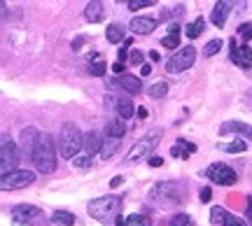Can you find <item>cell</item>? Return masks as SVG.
<instances>
[{"label":"cell","mask_w":252,"mask_h":226,"mask_svg":"<svg viewBox=\"0 0 252 226\" xmlns=\"http://www.w3.org/2000/svg\"><path fill=\"white\" fill-rule=\"evenodd\" d=\"M185 184L182 182H159V184H154L152 191H150V200H152L154 205H159V208H175L178 203L185 200Z\"/></svg>","instance_id":"obj_1"},{"label":"cell","mask_w":252,"mask_h":226,"mask_svg":"<svg viewBox=\"0 0 252 226\" xmlns=\"http://www.w3.org/2000/svg\"><path fill=\"white\" fill-rule=\"evenodd\" d=\"M122 205H124L122 196H100V198L89 200L87 210H89V215L96 219V222H100V224H110L112 219L119 217Z\"/></svg>","instance_id":"obj_2"},{"label":"cell","mask_w":252,"mask_h":226,"mask_svg":"<svg viewBox=\"0 0 252 226\" xmlns=\"http://www.w3.org/2000/svg\"><path fill=\"white\" fill-rule=\"evenodd\" d=\"M33 163H35L37 172H42V175H49V172L56 170V140L49 136V133H42V136H40Z\"/></svg>","instance_id":"obj_3"},{"label":"cell","mask_w":252,"mask_h":226,"mask_svg":"<svg viewBox=\"0 0 252 226\" xmlns=\"http://www.w3.org/2000/svg\"><path fill=\"white\" fill-rule=\"evenodd\" d=\"M84 147V136L80 133V128L75 124H65L61 128V136H59V149H61L63 159H70L75 161L80 156V149Z\"/></svg>","instance_id":"obj_4"},{"label":"cell","mask_w":252,"mask_h":226,"mask_svg":"<svg viewBox=\"0 0 252 226\" xmlns=\"http://www.w3.org/2000/svg\"><path fill=\"white\" fill-rule=\"evenodd\" d=\"M159 138H161V131H159V128L150 131V133H147L143 140H138V142H135V145L128 149V154H126V161H128V163H135V161H143V159H150L152 149L159 145Z\"/></svg>","instance_id":"obj_5"},{"label":"cell","mask_w":252,"mask_h":226,"mask_svg":"<svg viewBox=\"0 0 252 226\" xmlns=\"http://www.w3.org/2000/svg\"><path fill=\"white\" fill-rule=\"evenodd\" d=\"M194 61H196V47H182V49H178L175 54L166 61V70L171 75H178V73H185V70H189L191 65H194Z\"/></svg>","instance_id":"obj_6"},{"label":"cell","mask_w":252,"mask_h":226,"mask_svg":"<svg viewBox=\"0 0 252 226\" xmlns=\"http://www.w3.org/2000/svg\"><path fill=\"white\" fill-rule=\"evenodd\" d=\"M19 161H21V159H19L17 145L9 140V136H2V142H0V172H2V177L9 175V172L19 170L17 168Z\"/></svg>","instance_id":"obj_7"},{"label":"cell","mask_w":252,"mask_h":226,"mask_svg":"<svg viewBox=\"0 0 252 226\" xmlns=\"http://www.w3.org/2000/svg\"><path fill=\"white\" fill-rule=\"evenodd\" d=\"M206 177L213 184H220V187H231V184H236V172L226 166V163H210L206 168Z\"/></svg>","instance_id":"obj_8"},{"label":"cell","mask_w":252,"mask_h":226,"mask_svg":"<svg viewBox=\"0 0 252 226\" xmlns=\"http://www.w3.org/2000/svg\"><path fill=\"white\" fill-rule=\"evenodd\" d=\"M33 182H35V172L14 170L0 180V187H2V191H14V189H26V187L33 184Z\"/></svg>","instance_id":"obj_9"},{"label":"cell","mask_w":252,"mask_h":226,"mask_svg":"<svg viewBox=\"0 0 252 226\" xmlns=\"http://www.w3.org/2000/svg\"><path fill=\"white\" fill-rule=\"evenodd\" d=\"M40 215H42V210L35 208V205H28V203H19L9 210V217L14 224H33Z\"/></svg>","instance_id":"obj_10"},{"label":"cell","mask_w":252,"mask_h":226,"mask_svg":"<svg viewBox=\"0 0 252 226\" xmlns=\"http://www.w3.org/2000/svg\"><path fill=\"white\" fill-rule=\"evenodd\" d=\"M40 131L37 128H33V126H28V128H24L21 131V138H19V145H21V154L26 156L28 161L35 156V149H37V142H40Z\"/></svg>","instance_id":"obj_11"},{"label":"cell","mask_w":252,"mask_h":226,"mask_svg":"<svg viewBox=\"0 0 252 226\" xmlns=\"http://www.w3.org/2000/svg\"><path fill=\"white\" fill-rule=\"evenodd\" d=\"M229 58H231L238 68L248 70V68H252V47L236 45V37H234V40H231V54H229Z\"/></svg>","instance_id":"obj_12"},{"label":"cell","mask_w":252,"mask_h":226,"mask_svg":"<svg viewBox=\"0 0 252 226\" xmlns=\"http://www.w3.org/2000/svg\"><path fill=\"white\" fill-rule=\"evenodd\" d=\"M112 86H122V89L126 91V93H131V96H138L140 91H143V82H140V77H133V75H122L119 80L112 82Z\"/></svg>","instance_id":"obj_13"},{"label":"cell","mask_w":252,"mask_h":226,"mask_svg":"<svg viewBox=\"0 0 252 226\" xmlns=\"http://www.w3.org/2000/svg\"><path fill=\"white\" fill-rule=\"evenodd\" d=\"M231 7H234V2H224V0H222V2H215V7L210 12V21H213L217 28H222L226 24V17H229Z\"/></svg>","instance_id":"obj_14"},{"label":"cell","mask_w":252,"mask_h":226,"mask_svg":"<svg viewBox=\"0 0 252 226\" xmlns=\"http://www.w3.org/2000/svg\"><path fill=\"white\" fill-rule=\"evenodd\" d=\"M128 28H131L133 33H138V35H150L154 28H157V21L150 17H133L131 24H128Z\"/></svg>","instance_id":"obj_15"},{"label":"cell","mask_w":252,"mask_h":226,"mask_svg":"<svg viewBox=\"0 0 252 226\" xmlns=\"http://www.w3.org/2000/svg\"><path fill=\"white\" fill-rule=\"evenodd\" d=\"M105 14H108V9H105V5H103V2H98V0L89 2V5H87V9H84V19H87L89 24H100V21L105 19Z\"/></svg>","instance_id":"obj_16"},{"label":"cell","mask_w":252,"mask_h":226,"mask_svg":"<svg viewBox=\"0 0 252 226\" xmlns=\"http://www.w3.org/2000/svg\"><path fill=\"white\" fill-rule=\"evenodd\" d=\"M220 133H222V136H226V133H241L243 138L252 140V126H248L243 121H224V124L220 126Z\"/></svg>","instance_id":"obj_17"},{"label":"cell","mask_w":252,"mask_h":226,"mask_svg":"<svg viewBox=\"0 0 252 226\" xmlns=\"http://www.w3.org/2000/svg\"><path fill=\"white\" fill-rule=\"evenodd\" d=\"M100 147H103L100 133H98V131H89V133L84 136V154H87V156L100 154Z\"/></svg>","instance_id":"obj_18"},{"label":"cell","mask_w":252,"mask_h":226,"mask_svg":"<svg viewBox=\"0 0 252 226\" xmlns=\"http://www.w3.org/2000/svg\"><path fill=\"white\" fill-rule=\"evenodd\" d=\"M126 133V124H124V119H110L108 124H105V138H124Z\"/></svg>","instance_id":"obj_19"},{"label":"cell","mask_w":252,"mask_h":226,"mask_svg":"<svg viewBox=\"0 0 252 226\" xmlns=\"http://www.w3.org/2000/svg\"><path fill=\"white\" fill-rule=\"evenodd\" d=\"M119 147H122V140H119V138H105V140H103V147H100V159H112Z\"/></svg>","instance_id":"obj_20"},{"label":"cell","mask_w":252,"mask_h":226,"mask_svg":"<svg viewBox=\"0 0 252 226\" xmlns=\"http://www.w3.org/2000/svg\"><path fill=\"white\" fill-rule=\"evenodd\" d=\"M115 108H117L119 119H124V121H126V119H131V117H133V112H135V110H133V103H131L128 98H119Z\"/></svg>","instance_id":"obj_21"},{"label":"cell","mask_w":252,"mask_h":226,"mask_svg":"<svg viewBox=\"0 0 252 226\" xmlns=\"http://www.w3.org/2000/svg\"><path fill=\"white\" fill-rule=\"evenodd\" d=\"M52 222L59 226H72L75 224V215L68 212V210H56V212H52Z\"/></svg>","instance_id":"obj_22"},{"label":"cell","mask_w":252,"mask_h":226,"mask_svg":"<svg viewBox=\"0 0 252 226\" xmlns=\"http://www.w3.org/2000/svg\"><path fill=\"white\" fill-rule=\"evenodd\" d=\"M105 37H108V42H112V45H119L124 40V28L119 26V24H110L105 28Z\"/></svg>","instance_id":"obj_23"},{"label":"cell","mask_w":252,"mask_h":226,"mask_svg":"<svg viewBox=\"0 0 252 226\" xmlns=\"http://www.w3.org/2000/svg\"><path fill=\"white\" fill-rule=\"evenodd\" d=\"M203 28H206V19H203V17H198L196 21H191V24L187 26V30H185V35H187L189 40H196V37L201 35V33H203Z\"/></svg>","instance_id":"obj_24"},{"label":"cell","mask_w":252,"mask_h":226,"mask_svg":"<svg viewBox=\"0 0 252 226\" xmlns=\"http://www.w3.org/2000/svg\"><path fill=\"white\" fill-rule=\"evenodd\" d=\"M147 93H150V96H152V98H163V96H166V93H168V84H166V82H163V80L154 82L152 86H150V89H147Z\"/></svg>","instance_id":"obj_25"},{"label":"cell","mask_w":252,"mask_h":226,"mask_svg":"<svg viewBox=\"0 0 252 226\" xmlns=\"http://www.w3.org/2000/svg\"><path fill=\"white\" fill-rule=\"evenodd\" d=\"M124 226H152V219L147 215H128Z\"/></svg>","instance_id":"obj_26"},{"label":"cell","mask_w":252,"mask_h":226,"mask_svg":"<svg viewBox=\"0 0 252 226\" xmlns=\"http://www.w3.org/2000/svg\"><path fill=\"white\" fill-rule=\"evenodd\" d=\"M220 152H231V154H241L245 152V142L243 140H236V142H222V145H217Z\"/></svg>","instance_id":"obj_27"},{"label":"cell","mask_w":252,"mask_h":226,"mask_svg":"<svg viewBox=\"0 0 252 226\" xmlns=\"http://www.w3.org/2000/svg\"><path fill=\"white\" fill-rule=\"evenodd\" d=\"M171 226H194V219L185 215V212H178V215L171 217Z\"/></svg>","instance_id":"obj_28"},{"label":"cell","mask_w":252,"mask_h":226,"mask_svg":"<svg viewBox=\"0 0 252 226\" xmlns=\"http://www.w3.org/2000/svg\"><path fill=\"white\" fill-rule=\"evenodd\" d=\"M105 68H108L105 61H94V63L89 65V70H87V73H89L91 77H103V75H105Z\"/></svg>","instance_id":"obj_29"},{"label":"cell","mask_w":252,"mask_h":226,"mask_svg":"<svg viewBox=\"0 0 252 226\" xmlns=\"http://www.w3.org/2000/svg\"><path fill=\"white\" fill-rule=\"evenodd\" d=\"M161 47H166V49H182V45H180V35H166L161 40Z\"/></svg>","instance_id":"obj_30"},{"label":"cell","mask_w":252,"mask_h":226,"mask_svg":"<svg viewBox=\"0 0 252 226\" xmlns=\"http://www.w3.org/2000/svg\"><path fill=\"white\" fill-rule=\"evenodd\" d=\"M226 215H229V212H226L224 208H220V205H215V208L210 210V222H213V224H222Z\"/></svg>","instance_id":"obj_31"},{"label":"cell","mask_w":252,"mask_h":226,"mask_svg":"<svg viewBox=\"0 0 252 226\" xmlns=\"http://www.w3.org/2000/svg\"><path fill=\"white\" fill-rule=\"evenodd\" d=\"M185 14V5H175V7H171V12H161V21H168L171 17H182Z\"/></svg>","instance_id":"obj_32"},{"label":"cell","mask_w":252,"mask_h":226,"mask_svg":"<svg viewBox=\"0 0 252 226\" xmlns=\"http://www.w3.org/2000/svg\"><path fill=\"white\" fill-rule=\"evenodd\" d=\"M220 49H222V40H210V42L206 45V49H203V54L213 56V54H217Z\"/></svg>","instance_id":"obj_33"},{"label":"cell","mask_w":252,"mask_h":226,"mask_svg":"<svg viewBox=\"0 0 252 226\" xmlns=\"http://www.w3.org/2000/svg\"><path fill=\"white\" fill-rule=\"evenodd\" d=\"M126 5H128V9H143V7H152L154 0H128Z\"/></svg>","instance_id":"obj_34"},{"label":"cell","mask_w":252,"mask_h":226,"mask_svg":"<svg viewBox=\"0 0 252 226\" xmlns=\"http://www.w3.org/2000/svg\"><path fill=\"white\" fill-rule=\"evenodd\" d=\"M238 35L243 37V42L248 45V42L252 40V24H243V26L238 28Z\"/></svg>","instance_id":"obj_35"},{"label":"cell","mask_w":252,"mask_h":226,"mask_svg":"<svg viewBox=\"0 0 252 226\" xmlns=\"http://www.w3.org/2000/svg\"><path fill=\"white\" fill-rule=\"evenodd\" d=\"M75 166H77V168H82V170H84V168H89L91 166V156H87V154H80V156H77V159H75Z\"/></svg>","instance_id":"obj_36"},{"label":"cell","mask_w":252,"mask_h":226,"mask_svg":"<svg viewBox=\"0 0 252 226\" xmlns=\"http://www.w3.org/2000/svg\"><path fill=\"white\" fill-rule=\"evenodd\" d=\"M222 224H224V226H245V222L241 217H236V215H226Z\"/></svg>","instance_id":"obj_37"},{"label":"cell","mask_w":252,"mask_h":226,"mask_svg":"<svg viewBox=\"0 0 252 226\" xmlns=\"http://www.w3.org/2000/svg\"><path fill=\"white\" fill-rule=\"evenodd\" d=\"M128 61H131L133 65H143V52H140V49H133L131 56H128Z\"/></svg>","instance_id":"obj_38"},{"label":"cell","mask_w":252,"mask_h":226,"mask_svg":"<svg viewBox=\"0 0 252 226\" xmlns=\"http://www.w3.org/2000/svg\"><path fill=\"white\" fill-rule=\"evenodd\" d=\"M171 156H175V159H189V154L185 152L180 145H173L171 147Z\"/></svg>","instance_id":"obj_39"},{"label":"cell","mask_w":252,"mask_h":226,"mask_svg":"<svg viewBox=\"0 0 252 226\" xmlns=\"http://www.w3.org/2000/svg\"><path fill=\"white\" fill-rule=\"evenodd\" d=\"M178 145H180L187 154H194V152H196V145H194V142H189V140H182V138H180V140H178Z\"/></svg>","instance_id":"obj_40"},{"label":"cell","mask_w":252,"mask_h":226,"mask_svg":"<svg viewBox=\"0 0 252 226\" xmlns=\"http://www.w3.org/2000/svg\"><path fill=\"white\" fill-rule=\"evenodd\" d=\"M210 198H213L210 187H203V189H201V203H210Z\"/></svg>","instance_id":"obj_41"},{"label":"cell","mask_w":252,"mask_h":226,"mask_svg":"<svg viewBox=\"0 0 252 226\" xmlns=\"http://www.w3.org/2000/svg\"><path fill=\"white\" fill-rule=\"evenodd\" d=\"M31 226H49V219H47V215H40Z\"/></svg>","instance_id":"obj_42"},{"label":"cell","mask_w":252,"mask_h":226,"mask_svg":"<svg viewBox=\"0 0 252 226\" xmlns=\"http://www.w3.org/2000/svg\"><path fill=\"white\" fill-rule=\"evenodd\" d=\"M245 215H248V224L252 226V196H248V210H245Z\"/></svg>","instance_id":"obj_43"},{"label":"cell","mask_w":252,"mask_h":226,"mask_svg":"<svg viewBox=\"0 0 252 226\" xmlns=\"http://www.w3.org/2000/svg\"><path fill=\"white\" fill-rule=\"evenodd\" d=\"M128 52H126V47H122V49H119V63H126V61H128Z\"/></svg>","instance_id":"obj_44"},{"label":"cell","mask_w":252,"mask_h":226,"mask_svg":"<svg viewBox=\"0 0 252 226\" xmlns=\"http://www.w3.org/2000/svg\"><path fill=\"white\" fill-rule=\"evenodd\" d=\"M161 163H163L161 156H150V166H152V168H159Z\"/></svg>","instance_id":"obj_45"},{"label":"cell","mask_w":252,"mask_h":226,"mask_svg":"<svg viewBox=\"0 0 252 226\" xmlns=\"http://www.w3.org/2000/svg\"><path fill=\"white\" fill-rule=\"evenodd\" d=\"M82 45H84V37H77V40L72 42V52H80Z\"/></svg>","instance_id":"obj_46"},{"label":"cell","mask_w":252,"mask_h":226,"mask_svg":"<svg viewBox=\"0 0 252 226\" xmlns=\"http://www.w3.org/2000/svg\"><path fill=\"white\" fill-rule=\"evenodd\" d=\"M180 33V24H171L168 26V35H178Z\"/></svg>","instance_id":"obj_47"},{"label":"cell","mask_w":252,"mask_h":226,"mask_svg":"<svg viewBox=\"0 0 252 226\" xmlns=\"http://www.w3.org/2000/svg\"><path fill=\"white\" fill-rule=\"evenodd\" d=\"M122 177H112V180H110V187H112V189H117V187H122Z\"/></svg>","instance_id":"obj_48"},{"label":"cell","mask_w":252,"mask_h":226,"mask_svg":"<svg viewBox=\"0 0 252 226\" xmlns=\"http://www.w3.org/2000/svg\"><path fill=\"white\" fill-rule=\"evenodd\" d=\"M150 73H152V68H150V65H140V75H143V77H147V75H150Z\"/></svg>","instance_id":"obj_49"},{"label":"cell","mask_w":252,"mask_h":226,"mask_svg":"<svg viewBox=\"0 0 252 226\" xmlns=\"http://www.w3.org/2000/svg\"><path fill=\"white\" fill-rule=\"evenodd\" d=\"M124 68H126V65H124V63H119V61H117L115 65H112V70H115V73H124ZM124 75H126V73H124Z\"/></svg>","instance_id":"obj_50"},{"label":"cell","mask_w":252,"mask_h":226,"mask_svg":"<svg viewBox=\"0 0 252 226\" xmlns=\"http://www.w3.org/2000/svg\"><path fill=\"white\" fill-rule=\"evenodd\" d=\"M159 58H161V56H159V52H150V61H154V63H157Z\"/></svg>","instance_id":"obj_51"},{"label":"cell","mask_w":252,"mask_h":226,"mask_svg":"<svg viewBox=\"0 0 252 226\" xmlns=\"http://www.w3.org/2000/svg\"><path fill=\"white\" fill-rule=\"evenodd\" d=\"M138 117L145 119V117H147V110H145V108H138Z\"/></svg>","instance_id":"obj_52"},{"label":"cell","mask_w":252,"mask_h":226,"mask_svg":"<svg viewBox=\"0 0 252 226\" xmlns=\"http://www.w3.org/2000/svg\"><path fill=\"white\" fill-rule=\"evenodd\" d=\"M124 222H126L124 217H117V226H124Z\"/></svg>","instance_id":"obj_53"}]
</instances>
